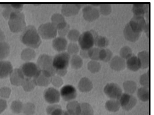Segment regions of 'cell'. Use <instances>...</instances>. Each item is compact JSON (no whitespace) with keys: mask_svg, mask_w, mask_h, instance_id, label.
I'll return each instance as SVG.
<instances>
[{"mask_svg":"<svg viewBox=\"0 0 154 115\" xmlns=\"http://www.w3.org/2000/svg\"><path fill=\"white\" fill-rule=\"evenodd\" d=\"M88 67L90 70L95 73L100 71L101 69V65L100 64L96 61H92L88 64Z\"/></svg>","mask_w":154,"mask_h":115,"instance_id":"cell-32","label":"cell"},{"mask_svg":"<svg viewBox=\"0 0 154 115\" xmlns=\"http://www.w3.org/2000/svg\"><path fill=\"white\" fill-rule=\"evenodd\" d=\"M54 49L60 52H64L67 47V41L64 37H60L55 38L52 42Z\"/></svg>","mask_w":154,"mask_h":115,"instance_id":"cell-16","label":"cell"},{"mask_svg":"<svg viewBox=\"0 0 154 115\" xmlns=\"http://www.w3.org/2000/svg\"><path fill=\"white\" fill-rule=\"evenodd\" d=\"M70 59V54L68 52H60L53 59L52 65L56 71H63L68 67Z\"/></svg>","mask_w":154,"mask_h":115,"instance_id":"cell-4","label":"cell"},{"mask_svg":"<svg viewBox=\"0 0 154 115\" xmlns=\"http://www.w3.org/2000/svg\"><path fill=\"white\" fill-rule=\"evenodd\" d=\"M67 48L69 53H76L79 50V47L78 45L75 42H72L67 46Z\"/></svg>","mask_w":154,"mask_h":115,"instance_id":"cell-37","label":"cell"},{"mask_svg":"<svg viewBox=\"0 0 154 115\" xmlns=\"http://www.w3.org/2000/svg\"><path fill=\"white\" fill-rule=\"evenodd\" d=\"M141 33L134 32L129 24L126 26L124 30V35L125 38L127 41L131 42L137 41L140 38Z\"/></svg>","mask_w":154,"mask_h":115,"instance_id":"cell-18","label":"cell"},{"mask_svg":"<svg viewBox=\"0 0 154 115\" xmlns=\"http://www.w3.org/2000/svg\"><path fill=\"white\" fill-rule=\"evenodd\" d=\"M137 95L139 99L143 102H146L149 100V89L142 87L137 90Z\"/></svg>","mask_w":154,"mask_h":115,"instance_id":"cell-26","label":"cell"},{"mask_svg":"<svg viewBox=\"0 0 154 115\" xmlns=\"http://www.w3.org/2000/svg\"><path fill=\"white\" fill-rule=\"evenodd\" d=\"M140 83L143 87L149 89L150 86L149 71L147 73L142 75L140 78Z\"/></svg>","mask_w":154,"mask_h":115,"instance_id":"cell-31","label":"cell"},{"mask_svg":"<svg viewBox=\"0 0 154 115\" xmlns=\"http://www.w3.org/2000/svg\"><path fill=\"white\" fill-rule=\"evenodd\" d=\"M120 56L124 59H127L132 56L131 48L128 46L122 47L120 51Z\"/></svg>","mask_w":154,"mask_h":115,"instance_id":"cell-30","label":"cell"},{"mask_svg":"<svg viewBox=\"0 0 154 115\" xmlns=\"http://www.w3.org/2000/svg\"><path fill=\"white\" fill-rule=\"evenodd\" d=\"M78 41L82 50L88 51L93 47L94 44V35L91 32H85L80 35Z\"/></svg>","mask_w":154,"mask_h":115,"instance_id":"cell-7","label":"cell"},{"mask_svg":"<svg viewBox=\"0 0 154 115\" xmlns=\"http://www.w3.org/2000/svg\"><path fill=\"white\" fill-rule=\"evenodd\" d=\"M65 20L62 15L58 14H54L52 17V23L57 29L62 30L67 26Z\"/></svg>","mask_w":154,"mask_h":115,"instance_id":"cell-21","label":"cell"},{"mask_svg":"<svg viewBox=\"0 0 154 115\" xmlns=\"http://www.w3.org/2000/svg\"><path fill=\"white\" fill-rule=\"evenodd\" d=\"M127 68L131 71H137L141 68V65L140 60L136 56H131L127 59L126 62Z\"/></svg>","mask_w":154,"mask_h":115,"instance_id":"cell-19","label":"cell"},{"mask_svg":"<svg viewBox=\"0 0 154 115\" xmlns=\"http://www.w3.org/2000/svg\"><path fill=\"white\" fill-rule=\"evenodd\" d=\"M128 24L134 32L141 33L144 31L147 23L143 17L134 16Z\"/></svg>","mask_w":154,"mask_h":115,"instance_id":"cell-10","label":"cell"},{"mask_svg":"<svg viewBox=\"0 0 154 115\" xmlns=\"http://www.w3.org/2000/svg\"><path fill=\"white\" fill-rule=\"evenodd\" d=\"M45 98L47 102L50 104L58 102L60 99V94L58 91L54 88H50L45 92Z\"/></svg>","mask_w":154,"mask_h":115,"instance_id":"cell-13","label":"cell"},{"mask_svg":"<svg viewBox=\"0 0 154 115\" xmlns=\"http://www.w3.org/2000/svg\"><path fill=\"white\" fill-rule=\"evenodd\" d=\"M123 88L126 93L132 95L134 93L137 89L136 83L132 80H127L123 84Z\"/></svg>","mask_w":154,"mask_h":115,"instance_id":"cell-23","label":"cell"},{"mask_svg":"<svg viewBox=\"0 0 154 115\" xmlns=\"http://www.w3.org/2000/svg\"><path fill=\"white\" fill-rule=\"evenodd\" d=\"M8 19V26L12 32L18 33L22 32L26 27L25 16L21 11L12 12Z\"/></svg>","mask_w":154,"mask_h":115,"instance_id":"cell-3","label":"cell"},{"mask_svg":"<svg viewBox=\"0 0 154 115\" xmlns=\"http://www.w3.org/2000/svg\"><path fill=\"white\" fill-rule=\"evenodd\" d=\"M38 32L41 38L45 39L55 38L57 29L52 23L42 24L39 27Z\"/></svg>","mask_w":154,"mask_h":115,"instance_id":"cell-6","label":"cell"},{"mask_svg":"<svg viewBox=\"0 0 154 115\" xmlns=\"http://www.w3.org/2000/svg\"><path fill=\"white\" fill-rule=\"evenodd\" d=\"M17 71L20 79L26 81L35 80L41 72L38 65L32 62L24 63Z\"/></svg>","mask_w":154,"mask_h":115,"instance_id":"cell-2","label":"cell"},{"mask_svg":"<svg viewBox=\"0 0 154 115\" xmlns=\"http://www.w3.org/2000/svg\"><path fill=\"white\" fill-rule=\"evenodd\" d=\"M20 39L24 44L32 48H38L41 43V37L38 31L33 26H29L24 29Z\"/></svg>","mask_w":154,"mask_h":115,"instance_id":"cell-1","label":"cell"},{"mask_svg":"<svg viewBox=\"0 0 154 115\" xmlns=\"http://www.w3.org/2000/svg\"><path fill=\"white\" fill-rule=\"evenodd\" d=\"M110 66L112 70L119 71L125 69L126 63L125 59L120 56H116L111 60Z\"/></svg>","mask_w":154,"mask_h":115,"instance_id":"cell-15","label":"cell"},{"mask_svg":"<svg viewBox=\"0 0 154 115\" xmlns=\"http://www.w3.org/2000/svg\"><path fill=\"white\" fill-rule=\"evenodd\" d=\"M11 63L5 60H0V78H4L11 75L13 71Z\"/></svg>","mask_w":154,"mask_h":115,"instance_id":"cell-14","label":"cell"},{"mask_svg":"<svg viewBox=\"0 0 154 115\" xmlns=\"http://www.w3.org/2000/svg\"><path fill=\"white\" fill-rule=\"evenodd\" d=\"M60 94L66 101H69L75 98L77 91L74 87L71 85H67L61 89Z\"/></svg>","mask_w":154,"mask_h":115,"instance_id":"cell-12","label":"cell"},{"mask_svg":"<svg viewBox=\"0 0 154 115\" xmlns=\"http://www.w3.org/2000/svg\"><path fill=\"white\" fill-rule=\"evenodd\" d=\"M67 35V37L71 41H78L81 34L77 30L72 29L69 32Z\"/></svg>","mask_w":154,"mask_h":115,"instance_id":"cell-34","label":"cell"},{"mask_svg":"<svg viewBox=\"0 0 154 115\" xmlns=\"http://www.w3.org/2000/svg\"><path fill=\"white\" fill-rule=\"evenodd\" d=\"M83 16L86 21L91 22L97 20L100 17V11L94 6L88 5L83 9Z\"/></svg>","mask_w":154,"mask_h":115,"instance_id":"cell-11","label":"cell"},{"mask_svg":"<svg viewBox=\"0 0 154 115\" xmlns=\"http://www.w3.org/2000/svg\"><path fill=\"white\" fill-rule=\"evenodd\" d=\"M112 11V6L110 4H102L100 5L99 11L103 15L107 16L110 14Z\"/></svg>","mask_w":154,"mask_h":115,"instance_id":"cell-33","label":"cell"},{"mask_svg":"<svg viewBox=\"0 0 154 115\" xmlns=\"http://www.w3.org/2000/svg\"><path fill=\"white\" fill-rule=\"evenodd\" d=\"M10 5L11 7L15 11H21L23 8V5L20 3H12Z\"/></svg>","mask_w":154,"mask_h":115,"instance_id":"cell-38","label":"cell"},{"mask_svg":"<svg viewBox=\"0 0 154 115\" xmlns=\"http://www.w3.org/2000/svg\"><path fill=\"white\" fill-rule=\"evenodd\" d=\"M81 109L82 115H94V111L91 106L88 104L84 103L82 104Z\"/></svg>","mask_w":154,"mask_h":115,"instance_id":"cell-35","label":"cell"},{"mask_svg":"<svg viewBox=\"0 0 154 115\" xmlns=\"http://www.w3.org/2000/svg\"><path fill=\"white\" fill-rule=\"evenodd\" d=\"M69 28L68 26H67L64 28V29L59 30V34L60 36V37H64V36L67 33H68L69 32Z\"/></svg>","mask_w":154,"mask_h":115,"instance_id":"cell-39","label":"cell"},{"mask_svg":"<svg viewBox=\"0 0 154 115\" xmlns=\"http://www.w3.org/2000/svg\"><path fill=\"white\" fill-rule=\"evenodd\" d=\"M5 35L4 32L0 29V42L4 41L5 39Z\"/></svg>","mask_w":154,"mask_h":115,"instance_id":"cell-41","label":"cell"},{"mask_svg":"<svg viewBox=\"0 0 154 115\" xmlns=\"http://www.w3.org/2000/svg\"><path fill=\"white\" fill-rule=\"evenodd\" d=\"M10 52V47L7 42H0V60L7 58Z\"/></svg>","mask_w":154,"mask_h":115,"instance_id":"cell-25","label":"cell"},{"mask_svg":"<svg viewBox=\"0 0 154 115\" xmlns=\"http://www.w3.org/2000/svg\"><path fill=\"white\" fill-rule=\"evenodd\" d=\"M113 53L110 50L101 48L100 52L99 60L105 62H107L112 58Z\"/></svg>","mask_w":154,"mask_h":115,"instance_id":"cell-27","label":"cell"},{"mask_svg":"<svg viewBox=\"0 0 154 115\" xmlns=\"http://www.w3.org/2000/svg\"><path fill=\"white\" fill-rule=\"evenodd\" d=\"M81 5L78 4H69L63 5L62 13L66 16H69L77 14L79 12Z\"/></svg>","mask_w":154,"mask_h":115,"instance_id":"cell-17","label":"cell"},{"mask_svg":"<svg viewBox=\"0 0 154 115\" xmlns=\"http://www.w3.org/2000/svg\"><path fill=\"white\" fill-rule=\"evenodd\" d=\"M52 62V58L46 54L42 55L38 59L37 65L41 71L46 76L50 77L55 71L53 67Z\"/></svg>","mask_w":154,"mask_h":115,"instance_id":"cell-5","label":"cell"},{"mask_svg":"<svg viewBox=\"0 0 154 115\" xmlns=\"http://www.w3.org/2000/svg\"><path fill=\"white\" fill-rule=\"evenodd\" d=\"M121 106L118 100L111 99L107 101L105 104V107L108 111L112 112L118 111Z\"/></svg>","mask_w":154,"mask_h":115,"instance_id":"cell-24","label":"cell"},{"mask_svg":"<svg viewBox=\"0 0 154 115\" xmlns=\"http://www.w3.org/2000/svg\"><path fill=\"white\" fill-rule=\"evenodd\" d=\"M101 48L98 47H92L88 51L89 57L92 60L98 61L99 60L100 52Z\"/></svg>","mask_w":154,"mask_h":115,"instance_id":"cell-29","label":"cell"},{"mask_svg":"<svg viewBox=\"0 0 154 115\" xmlns=\"http://www.w3.org/2000/svg\"><path fill=\"white\" fill-rule=\"evenodd\" d=\"M109 44V41L106 37L98 36L94 38V44L98 48L106 47Z\"/></svg>","mask_w":154,"mask_h":115,"instance_id":"cell-28","label":"cell"},{"mask_svg":"<svg viewBox=\"0 0 154 115\" xmlns=\"http://www.w3.org/2000/svg\"><path fill=\"white\" fill-rule=\"evenodd\" d=\"M50 114L51 115H70L69 113L63 111L59 107L53 109Z\"/></svg>","mask_w":154,"mask_h":115,"instance_id":"cell-36","label":"cell"},{"mask_svg":"<svg viewBox=\"0 0 154 115\" xmlns=\"http://www.w3.org/2000/svg\"><path fill=\"white\" fill-rule=\"evenodd\" d=\"M104 92L109 98L116 100H119L122 94L121 87L119 85L114 83L107 84L104 87Z\"/></svg>","mask_w":154,"mask_h":115,"instance_id":"cell-8","label":"cell"},{"mask_svg":"<svg viewBox=\"0 0 154 115\" xmlns=\"http://www.w3.org/2000/svg\"><path fill=\"white\" fill-rule=\"evenodd\" d=\"M132 11L134 16L144 17L149 12V5L143 4H135L133 6Z\"/></svg>","mask_w":154,"mask_h":115,"instance_id":"cell-20","label":"cell"},{"mask_svg":"<svg viewBox=\"0 0 154 115\" xmlns=\"http://www.w3.org/2000/svg\"><path fill=\"white\" fill-rule=\"evenodd\" d=\"M7 106L6 101L0 98V112L1 113L5 110Z\"/></svg>","mask_w":154,"mask_h":115,"instance_id":"cell-40","label":"cell"},{"mask_svg":"<svg viewBox=\"0 0 154 115\" xmlns=\"http://www.w3.org/2000/svg\"><path fill=\"white\" fill-rule=\"evenodd\" d=\"M137 57L140 60L141 69H146L149 67V52L146 51L140 52L138 53Z\"/></svg>","mask_w":154,"mask_h":115,"instance_id":"cell-22","label":"cell"},{"mask_svg":"<svg viewBox=\"0 0 154 115\" xmlns=\"http://www.w3.org/2000/svg\"><path fill=\"white\" fill-rule=\"evenodd\" d=\"M119 99L121 106L127 111L131 110L136 105L137 102L135 96L126 93L122 94Z\"/></svg>","mask_w":154,"mask_h":115,"instance_id":"cell-9","label":"cell"}]
</instances>
